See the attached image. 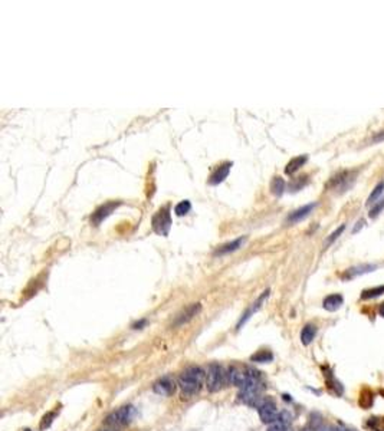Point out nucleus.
I'll list each match as a JSON object with an SVG mask.
<instances>
[{
  "instance_id": "f257e3e1",
  "label": "nucleus",
  "mask_w": 384,
  "mask_h": 431,
  "mask_svg": "<svg viewBox=\"0 0 384 431\" xmlns=\"http://www.w3.org/2000/svg\"><path fill=\"white\" fill-rule=\"evenodd\" d=\"M203 381H204V371L200 367H190L179 377V385L182 388L183 394L186 395H194L200 391Z\"/></svg>"
},
{
  "instance_id": "f03ea898",
  "label": "nucleus",
  "mask_w": 384,
  "mask_h": 431,
  "mask_svg": "<svg viewBox=\"0 0 384 431\" xmlns=\"http://www.w3.org/2000/svg\"><path fill=\"white\" fill-rule=\"evenodd\" d=\"M227 381V374L224 372L222 365L219 364H210L207 368V375H206V385L207 390L210 392H217L224 387V384Z\"/></svg>"
},
{
  "instance_id": "7ed1b4c3",
  "label": "nucleus",
  "mask_w": 384,
  "mask_h": 431,
  "mask_svg": "<svg viewBox=\"0 0 384 431\" xmlns=\"http://www.w3.org/2000/svg\"><path fill=\"white\" fill-rule=\"evenodd\" d=\"M152 230L160 236H169L172 229V213L170 207L166 206L152 216Z\"/></svg>"
},
{
  "instance_id": "20e7f679",
  "label": "nucleus",
  "mask_w": 384,
  "mask_h": 431,
  "mask_svg": "<svg viewBox=\"0 0 384 431\" xmlns=\"http://www.w3.org/2000/svg\"><path fill=\"white\" fill-rule=\"evenodd\" d=\"M134 417V407L132 405H124L120 407L118 410L112 411L107 418H105V424L110 427H124L127 424H130Z\"/></svg>"
},
{
  "instance_id": "39448f33",
  "label": "nucleus",
  "mask_w": 384,
  "mask_h": 431,
  "mask_svg": "<svg viewBox=\"0 0 384 431\" xmlns=\"http://www.w3.org/2000/svg\"><path fill=\"white\" fill-rule=\"evenodd\" d=\"M258 411H259V417L265 424H272L278 420L279 414H278V408L276 404L272 400H265L259 405H258Z\"/></svg>"
},
{
  "instance_id": "423d86ee",
  "label": "nucleus",
  "mask_w": 384,
  "mask_h": 431,
  "mask_svg": "<svg viewBox=\"0 0 384 431\" xmlns=\"http://www.w3.org/2000/svg\"><path fill=\"white\" fill-rule=\"evenodd\" d=\"M120 204H121L120 201H110V203H105V204L100 206L97 210L92 213V216H91L92 224H94V226L101 224L102 221L105 220V219H107V217H108V216H110L112 211L115 210Z\"/></svg>"
},
{
  "instance_id": "0eeeda50",
  "label": "nucleus",
  "mask_w": 384,
  "mask_h": 431,
  "mask_svg": "<svg viewBox=\"0 0 384 431\" xmlns=\"http://www.w3.org/2000/svg\"><path fill=\"white\" fill-rule=\"evenodd\" d=\"M354 180H355V173H353V171H344V173H340L337 177H334L333 180H331V186H333L334 190L347 191L348 189L353 187Z\"/></svg>"
},
{
  "instance_id": "6e6552de",
  "label": "nucleus",
  "mask_w": 384,
  "mask_h": 431,
  "mask_svg": "<svg viewBox=\"0 0 384 431\" xmlns=\"http://www.w3.org/2000/svg\"><path fill=\"white\" fill-rule=\"evenodd\" d=\"M152 390H154L156 394H159V395L169 397V395H172L174 390H176V384H174V380H173L172 377L166 375V377H163V378H160V380H157V381L154 382Z\"/></svg>"
},
{
  "instance_id": "1a4fd4ad",
  "label": "nucleus",
  "mask_w": 384,
  "mask_h": 431,
  "mask_svg": "<svg viewBox=\"0 0 384 431\" xmlns=\"http://www.w3.org/2000/svg\"><path fill=\"white\" fill-rule=\"evenodd\" d=\"M269 293H271V291H269V289H266V291L263 292L262 295H261V296L258 298V301L255 302V303H252V306H251V308H249L248 311L245 312V313H243V316H242V318H241V321H239V323H238V326H236V329H238V331H239V329H242L243 325H245V323L248 322V319H249V318L252 316L255 312H258V311H259V309H261V308H262V303H263V302H265V299H266V298L269 296Z\"/></svg>"
},
{
  "instance_id": "9d476101",
  "label": "nucleus",
  "mask_w": 384,
  "mask_h": 431,
  "mask_svg": "<svg viewBox=\"0 0 384 431\" xmlns=\"http://www.w3.org/2000/svg\"><path fill=\"white\" fill-rule=\"evenodd\" d=\"M202 311V305L200 303H193V305H190L189 308H186L184 311L180 313V315H177V318H176V322L173 323L174 326H182V325H184V323H187V322H190L199 313V312Z\"/></svg>"
},
{
  "instance_id": "9b49d317",
  "label": "nucleus",
  "mask_w": 384,
  "mask_h": 431,
  "mask_svg": "<svg viewBox=\"0 0 384 431\" xmlns=\"http://www.w3.org/2000/svg\"><path fill=\"white\" fill-rule=\"evenodd\" d=\"M246 240H248V237L246 236H243V237H238L236 240L233 241H229V243H224L223 246H220V247H217L216 250H214V253H213V256H224V254H229V253H232V251H236L239 250L241 247H242L243 244L246 243Z\"/></svg>"
},
{
  "instance_id": "f8f14e48",
  "label": "nucleus",
  "mask_w": 384,
  "mask_h": 431,
  "mask_svg": "<svg viewBox=\"0 0 384 431\" xmlns=\"http://www.w3.org/2000/svg\"><path fill=\"white\" fill-rule=\"evenodd\" d=\"M317 207V203H310V204H306V206H302V207H299V209H296L295 211H292L289 216H288V219H286V221L288 223H291V224H293V223H298V221H302L305 217H308L311 213H313V210Z\"/></svg>"
},
{
  "instance_id": "ddd939ff",
  "label": "nucleus",
  "mask_w": 384,
  "mask_h": 431,
  "mask_svg": "<svg viewBox=\"0 0 384 431\" xmlns=\"http://www.w3.org/2000/svg\"><path fill=\"white\" fill-rule=\"evenodd\" d=\"M377 269V265H361V266H354L344 272L343 279L344 281H351L357 276H361L364 273H370Z\"/></svg>"
},
{
  "instance_id": "4468645a",
  "label": "nucleus",
  "mask_w": 384,
  "mask_h": 431,
  "mask_svg": "<svg viewBox=\"0 0 384 431\" xmlns=\"http://www.w3.org/2000/svg\"><path fill=\"white\" fill-rule=\"evenodd\" d=\"M233 167V162H231V161H227V162H224V164H222L217 170L213 173L212 176H210V180H209V184L210 186H219L222 181H224V179L229 176V173H231V168Z\"/></svg>"
},
{
  "instance_id": "2eb2a0df",
  "label": "nucleus",
  "mask_w": 384,
  "mask_h": 431,
  "mask_svg": "<svg viewBox=\"0 0 384 431\" xmlns=\"http://www.w3.org/2000/svg\"><path fill=\"white\" fill-rule=\"evenodd\" d=\"M343 303H344L343 296H341V295H338V293H334V295H330V296H327V298L324 299L323 306L325 311L335 312V311H338V309L343 306Z\"/></svg>"
},
{
  "instance_id": "dca6fc26",
  "label": "nucleus",
  "mask_w": 384,
  "mask_h": 431,
  "mask_svg": "<svg viewBox=\"0 0 384 431\" xmlns=\"http://www.w3.org/2000/svg\"><path fill=\"white\" fill-rule=\"evenodd\" d=\"M245 380H246V370L242 371L238 367H232L227 372V381L233 385H236V387H239V388L243 385Z\"/></svg>"
},
{
  "instance_id": "f3484780",
  "label": "nucleus",
  "mask_w": 384,
  "mask_h": 431,
  "mask_svg": "<svg viewBox=\"0 0 384 431\" xmlns=\"http://www.w3.org/2000/svg\"><path fill=\"white\" fill-rule=\"evenodd\" d=\"M289 422H291V415L288 412H282V414H279L278 420L269 425L268 431H286Z\"/></svg>"
},
{
  "instance_id": "a211bd4d",
  "label": "nucleus",
  "mask_w": 384,
  "mask_h": 431,
  "mask_svg": "<svg viewBox=\"0 0 384 431\" xmlns=\"http://www.w3.org/2000/svg\"><path fill=\"white\" fill-rule=\"evenodd\" d=\"M306 160H308V155H299V157H295V158H292V160L286 164V167H285V173H286L288 176H292L293 173H296V171L302 167L303 164L306 162Z\"/></svg>"
},
{
  "instance_id": "6ab92c4d",
  "label": "nucleus",
  "mask_w": 384,
  "mask_h": 431,
  "mask_svg": "<svg viewBox=\"0 0 384 431\" xmlns=\"http://www.w3.org/2000/svg\"><path fill=\"white\" fill-rule=\"evenodd\" d=\"M317 335V326L313 325V323H308L302 328V332H301V342L303 345H310L311 342L314 341Z\"/></svg>"
},
{
  "instance_id": "aec40b11",
  "label": "nucleus",
  "mask_w": 384,
  "mask_h": 431,
  "mask_svg": "<svg viewBox=\"0 0 384 431\" xmlns=\"http://www.w3.org/2000/svg\"><path fill=\"white\" fill-rule=\"evenodd\" d=\"M374 401V394L373 391H370L368 388H365L363 391L360 392V398H358V404L363 407L364 410H368L371 405H373Z\"/></svg>"
},
{
  "instance_id": "412c9836",
  "label": "nucleus",
  "mask_w": 384,
  "mask_h": 431,
  "mask_svg": "<svg viewBox=\"0 0 384 431\" xmlns=\"http://www.w3.org/2000/svg\"><path fill=\"white\" fill-rule=\"evenodd\" d=\"M273 360L272 352L268 351V350H262V351H258L255 355L251 357V361L252 362H261V364H268Z\"/></svg>"
},
{
  "instance_id": "4be33fe9",
  "label": "nucleus",
  "mask_w": 384,
  "mask_h": 431,
  "mask_svg": "<svg viewBox=\"0 0 384 431\" xmlns=\"http://www.w3.org/2000/svg\"><path fill=\"white\" fill-rule=\"evenodd\" d=\"M384 295V285L383 286H375V288H371V289H365L361 293V299L363 301H368V299H374V298H378Z\"/></svg>"
},
{
  "instance_id": "5701e85b",
  "label": "nucleus",
  "mask_w": 384,
  "mask_h": 431,
  "mask_svg": "<svg viewBox=\"0 0 384 431\" xmlns=\"http://www.w3.org/2000/svg\"><path fill=\"white\" fill-rule=\"evenodd\" d=\"M271 191H272L273 196L276 197H281L285 191V181L281 179V177H275L271 183Z\"/></svg>"
},
{
  "instance_id": "b1692460",
  "label": "nucleus",
  "mask_w": 384,
  "mask_h": 431,
  "mask_svg": "<svg viewBox=\"0 0 384 431\" xmlns=\"http://www.w3.org/2000/svg\"><path fill=\"white\" fill-rule=\"evenodd\" d=\"M190 210H192V203L189 200L180 201V203L174 207V213H176V216H179V217L186 216Z\"/></svg>"
},
{
  "instance_id": "393cba45",
  "label": "nucleus",
  "mask_w": 384,
  "mask_h": 431,
  "mask_svg": "<svg viewBox=\"0 0 384 431\" xmlns=\"http://www.w3.org/2000/svg\"><path fill=\"white\" fill-rule=\"evenodd\" d=\"M383 191H384V183L381 181V183H378V184L374 187V190L371 191V194L368 196V199H367V206H371V204H374L375 200L383 194Z\"/></svg>"
},
{
  "instance_id": "a878e982",
  "label": "nucleus",
  "mask_w": 384,
  "mask_h": 431,
  "mask_svg": "<svg viewBox=\"0 0 384 431\" xmlns=\"http://www.w3.org/2000/svg\"><path fill=\"white\" fill-rule=\"evenodd\" d=\"M327 382H328V387H330V388H334V392H335L337 395H341V394H343V385L338 381H335V378L331 375V372L327 374Z\"/></svg>"
},
{
  "instance_id": "bb28decb",
  "label": "nucleus",
  "mask_w": 384,
  "mask_h": 431,
  "mask_svg": "<svg viewBox=\"0 0 384 431\" xmlns=\"http://www.w3.org/2000/svg\"><path fill=\"white\" fill-rule=\"evenodd\" d=\"M367 425L374 431H384V418H378V417L368 418Z\"/></svg>"
},
{
  "instance_id": "cd10ccee",
  "label": "nucleus",
  "mask_w": 384,
  "mask_h": 431,
  "mask_svg": "<svg viewBox=\"0 0 384 431\" xmlns=\"http://www.w3.org/2000/svg\"><path fill=\"white\" fill-rule=\"evenodd\" d=\"M55 417H56V411H51V412H48V414H45V415H43V418H42L39 428H41V430L49 428V427H51V424L53 422V418H55Z\"/></svg>"
},
{
  "instance_id": "c85d7f7f",
  "label": "nucleus",
  "mask_w": 384,
  "mask_h": 431,
  "mask_svg": "<svg viewBox=\"0 0 384 431\" xmlns=\"http://www.w3.org/2000/svg\"><path fill=\"white\" fill-rule=\"evenodd\" d=\"M344 230H345V226H344V224H341V226H340V227H338L337 230H334L333 233H331V234L328 236V239H327V241H325V247H328L330 244H333L334 241L337 240V239H338V237L341 236V233H343Z\"/></svg>"
},
{
  "instance_id": "c756f323",
  "label": "nucleus",
  "mask_w": 384,
  "mask_h": 431,
  "mask_svg": "<svg viewBox=\"0 0 384 431\" xmlns=\"http://www.w3.org/2000/svg\"><path fill=\"white\" fill-rule=\"evenodd\" d=\"M383 210H384V199L374 204L373 207H371V210H370V213H368V216H370L371 219H374V217H377V216H378V214H380Z\"/></svg>"
},
{
  "instance_id": "7c9ffc66",
  "label": "nucleus",
  "mask_w": 384,
  "mask_h": 431,
  "mask_svg": "<svg viewBox=\"0 0 384 431\" xmlns=\"http://www.w3.org/2000/svg\"><path fill=\"white\" fill-rule=\"evenodd\" d=\"M144 325H147V319H141L140 322L134 323V325H132V328H134V329H141Z\"/></svg>"
},
{
  "instance_id": "2f4dec72",
  "label": "nucleus",
  "mask_w": 384,
  "mask_h": 431,
  "mask_svg": "<svg viewBox=\"0 0 384 431\" xmlns=\"http://www.w3.org/2000/svg\"><path fill=\"white\" fill-rule=\"evenodd\" d=\"M363 226H364V220L357 221V224H355V227H354L353 233H357L358 230H361V229H363Z\"/></svg>"
},
{
  "instance_id": "473e14b6",
  "label": "nucleus",
  "mask_w": 384,
  "mask_h": 431,
  "mask_svg": "<svg viewBox=\"0 0 384 431\" xmlns=\"http://www.w3.org/2000/svg\"><path fill=\"white\" fill-rule=\"evenodd\" d=\"M323 431H340L337 427H333V425H330V427H325Z\"/></svg>"
},
{
  "instance_id": "72a5a7b5",
  "label": "nucleus",
  "mask_w": 384,
  "mask_h": 431,
  "mask_svg": "<svg viewBox=\"0 0 384 431\" xmlns=\"http://www.w3.org/2000/svg\"><path fill=\"white\" fill-rule=\"evenodd\" d=\"M378 312H380V315L384 318V302L380 305V308H378Z\"/></svg>"
},
{
  "instance_id": "f704fd0d",
  "label": "nucleus",
  "mask_w": 384,
  "mask_h": 431,
  "mask_svg": "<svg viewBox=\"0 0 384 431\" xmlns=\"http://www.w3.org/2000/svg\"><path fill=\"white\" fill-rule=\"evenodd\" d=\"M378 140H384V132H383V134H378V135H377V137L374 138V141H378Z\"/></svg>"
},
{
  "instance_id": "c9c22d12",
  "label": "nucleus",
  "mask_w": 384,
  "mask_h": 431,
  "mask_svg": "<svg viewBox=\"0 0 384 431\" xmlns=\"http://www.w3.org/2000/svg\"><path fill=\"white\" fill-rule=\"evenodd\" d=\"M100 431H117L115 428H111V430H100Z\"/></svg>"
},
{
  "instance_id": "e433bc0d",
  "label": "nucleus",
  "mask_w": 384,
  "mask_h": 431,
  "mask_svg": "<svg viewBox=\"0 0 384 431\" xmlns=\"http://www.w3.org/2000/svg\"><path fill=\"white\" fill-rule=\"evenodd\" d=\"M303 431H313V430H310V428H305V430Z\"/></svg>"
},
{
  "instance_id": "4c0bfd02",
  "label": "nucleus",
  "mask_w": 384,
  "mask_h": 431,
  "mask_svg": "<svg viewBox=\"0 0 384 431\" xmlns=\"http://www.w3.org/2000/svg\"><path fill=\"white\" fill-rule=\"evenodd\" d=\"M23 431H32V430H29V428H26V430H23Z\"/></svg>"
}]
</instances>
